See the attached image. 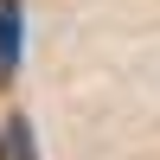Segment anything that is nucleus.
Instances as JSON below:
<instances>
[{
	"mask_svg": "<svg viewBox=\"0 0 160 160\" xmlns=\"http://www.w3.org/2000/svg\"><path fill=\"white\" fill-rule=\"evenodd\" d=\"M19 51H26V19H19V0H0V90L13 83V71H19Z\"/></svg>",
	"mask_w": 160,
	"mask_h": 160,
	"instance_id": "f257e3e1",
	"label": "nucleus"
},
{
	"mask_svg": "<svg viewBox=\"0 0 160 160\" xmlns=\"http://www.w3.org/2000/svg\"><path fill=\"white\" fill-rule=\"evenodd\" d=\"M0 160H38V135L26 115H7L0 122Z\"/></svg>",
	"mask_w": 160,
	"mask_h": 160,
	"instance_id": "f03ea898",
	"label": "nucleus"
}]
</instances>
